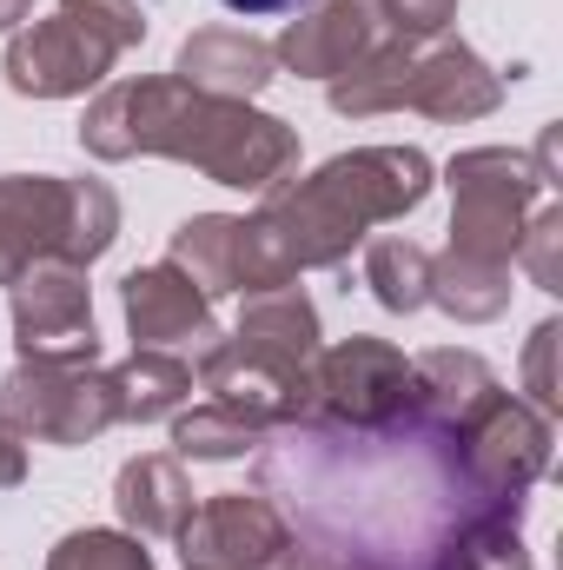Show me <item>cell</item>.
<instances>
[{
	"label": "cell",
	"mask_w": 563,
	"mask_h": 570,
	"mask_svg": "<svg viewBox=\"0 0 563 570\" xmlns=\"http://www.w3.org/2000/svg\"><path fill=\"white\" fill-rule=\"evenodd\" d=\"M517 259L531 266V279L544 285V292H563V206L557 199H544L531 213V226L517 239Z\"/></svg>",
	"instance_id": "cell-25"
},
{
	"label": "cell",
	"mask_w": 563,
	"mask_h": 570,
	"mask_svg": "<svg viewBox=\"0 0 563 570\" xmlns=\"http://www.w3.org/2000/svg\"><path fill=\"white\" fill-rule=\"evenodd\" d=\"M226 13H239V20H279V13H305L312 0H219Z\"/></svg>",
	"instance_id": "cell-29"
},
{
	"label": "cell",
	"mask_w": 563,
	"mask_h": 570,
	"mask_svg": "<svg viewBox=\"0 0 563 570\" xmlns=\"http://www.w3.org/2000/svg\"><path fill=\"white\" fill-rule=\"evenodd\" d=\"M120 312H127L134 345H146V352H166V345H186V338H219V332H213V298L186 279L172 259L127 273Z\"/></svg>",
	"instance_id": "cell-16"
},
{
	"label": "cell",
	"mask_w": 563,
	"mask_h": 570,
	"mask_svg": "<svg viewBox=\"0 0 563 570\" xmlns=\"http://www.w3.org/2000/svg\"><path fill=\"white\" fill-rule=\"evenodd\" d=\"M385 40H437L457 20V0H365Z\"/></svg>",
	"instance_id": "cell-26"
},
{
	"label": "cell",
	"mask_w": 563,
	"mask_h": 570,
	"mask_svg": "<svg viewBox=\"0 0 563 570\" xmlns=\"http://www.w3.org/2000/svg\"><path fill=\"white\" fill-rule=\"evenodd\" d=\"M67 13H80L87 27H100L107 40H120V47H140L146 40V13L140 0H60Z\"/></svg>",
	"instance_id": "cell-28"
},
{
	"label": "cell",
	"mask_w": 563,
	"mask_h": 570,
	"mask_svg": "<svg viewBox=\"0 0 563 570\" xmlns=\"http://www.w3.org/2000/svg\"><path fill=\"white\" fill-rule=\"evenodd\" d=\"M113 504H120V524L134 538H179L186 518H192V484H186V464L179 458H134L120 464L113 478Z\"/></svg>",
	"instance_id": "cell-19"
},
{
	"label": "cell",
	"mask_w": 563,
	"mask_h": 570,
	"mask_svg": "<svg viewBox=\"0 0 563 570\" xmlns=\"http://www.w3.org/2000/svg\"><path fill=\"white\" fill-rule=\"evenodd\" d=\"M47 570H152V551L134 531H73L53 544Z\"/></svg>",
	"instance_id": "cell-24"
},
{
	"label": "cell",
	"mask_w": 563,
	"mask_h": 570,
	"mask_svg": "<svg viewBox=\"0 0 563 570\" xmlns=\"http://www.w3.org/2000/svg\"><path fill=\"white\" fill-rule=\"evenodd\" d=\"M457 458L471 471V484L511 511L531 504V484L551 471V419L537 405H524L517 392H497L471 425L457 431Z\"/></svg>",
	"instance_id": "cell-11"
},
{
	"label": "cell",
	"mask_w": 563,
	"mask_h": 570,
	"mask_svg": "<svg viewBox=\"0 0 563 570\" xmlns=\"http://www.w3.org/2000/svg\"><path fill=\"white\" fill-rule=\"evenodd\" d=\"M120 53H127L120 40H107L100 27H87L80 13L60 7V13H47L33 27H13V40H7V87L27 94V100H73V94L100 87Z\"/></svg>",
	"instance_id": "cell-13"
},
{
	"label": "cell",
	"mask_w": 563,
	"mask_h": 570,
	"mask_svg": "<svg viewBox=\"0 0 563 570\" xmlns=\"http://www.w3.org/2000/svg\"><path fill=\"white\" fill-rule=\"evenodd\" d=\"M107 379H113L120 425L172 419V412L192 399V365H186V358H172V352H146V345H134V358H127V365H113Z\"/></svg>",
	"instance_id": "cell-20"
},
{
	"label": "cell",
	"mask_w": 563,
	"mask_h": 570,
	"mask_svg": "<svg viewBox=\"0 0 563 570\" xmlns=\"http://www.w3.org/2000/svg\"><path fill=\"white\" fill-rule=\"evenodd\" d=\"M20 478H27V444L0 425V491H13Z\"/></svg>",
	"instance_id": "cell-30"
},
{
	"label": "cell",
	"mask_w": 563,
	"mask_h": 570,
	"mask_svg": "<svg viewBox=\"0 0 563 570\" xmlns=\"http://www.w3.org/2000/svg\"><path fill=\"white\" fill-rule=\"evenodd\" d=\"M27 13H33V0H0V33H13Z\"/></svg>",
	"instance_id": "cell-31"
},
{
	"label": "cell",
	"mask_w": 563,
	"mask_h": 570,
	"mask_svg": "<svg viewBox=\"0 0 563 570\" xmlns=\"http://www.w3.org/2000/svg\"><path fill=\"white\" fill-rule=\"evenodd\" d=\"M298 570H338V564H318V558H312V551H305V558H298Z\"/></svg>",
	"instance_id": "cell-32"
},
{
	"label": "cell",
	"mask_w": 563,
	"mask_h": 570,
	"mask_svg": "<svg viewBox=\"0 0 563 570\" xmlns=\"http://www.w3.org/2000/svg\"><path fill=\"white\" fill-rule=\"evenodd\" d=\"M259 491L279 498L298 551L338 570H531L524 511L484 498L457 431L398 412L392 425L292 419L259 444Z\"/></svg>",
	"instance_id": "cell-1"
},
{
	"label": "cell",
	"mask_w": 563,
	"mask_h": 570,
	"mask_svg": "<svg viewBox=\"0 0 563 570\" xmlns=\"http://www.w3.org/2000/svg\"><path fill=\"white\" fill-rule=\"evenodd\" d=\"M444 186H451V253L511 266L531 213L557 186V127H544L531 153H511V146L457 153L444 166Z\"/></svg>",
	"instance_id": "cell-7"
},
{
	"label": "cell",
	"mask_w": 563,
	"mask_h": 570,
	"mask_svg": "<svg viewBox=\"0 0 563 570\" xmlns=\"http://www.w3.org/2000/svg\"><path fill=\"white\" fill-rule=\"evenodd\" d=\"M412 399V358L385 338H345V345H318L312 358V399H305V419L318 425H392Z\"/></svg>",
	"instance_id": "cell-10"
},
{
	"label": "cell",
	"mask_w": 563,
	"mask_h": 570,
	"mask_svg": "<svg viewBox=\"0 0 563 570\" xmlns=\"http://www.w3.org/2000/svg\"><path fill=\"white\" fill-rule=\"evenodd\" d=\"M557 338H563V325H557V318H544V325L531 332V345H524V392H531V405H537L544 419H557V412H563Z\"/></svg>",
	"instance_id": "cell-27"
},
{
	"label": "cell",
	"mask_w": 563,
	"mask_h": 570,
	"mask_svg": "<svg viewBox=\"0 0 563 570\" xmlns=\"http://www.w3.org/2000/svg\"><path fill=\"white\" fill-rule=\"evenodd\" d=\"M312 358H318V312L298 285H279V292H259L246 298L239 325L206 345L199 358V385L259 419L266 431L305 419V399H312Z\"/></svg>",
	"instance_id": "cell-4"
},
{
	"label": "cell",
	"mask_w": 563,
	"mask_h": 570,
	"mask_svg": "<svg viewBox=\"0 0 563 570\" xmlns=\"http://www.w3.org/2000/svg\"><path fill=\"white\" fill-rule=\"evenodd\" d=\"M424 193H431V159L418 146H358V153L325 159L305 179L266 186L253 219L273 233L279 259L298 279V273L345 266L372 226L418 213Z\"/></svg>",
	"instance_id": "cell-3"
},
{
	"label": "cell",
	"mask_w": 563,
	"mask_h": 570,
	"mask_svg": "<svg viewBox=\"0 0 563 570\" xmlns=\"http://www.w3.org/2000/svg\"><path fill=\"white\" fill-rule=\"evenodd\" d=\"M179 558L186 570H279L292 558V531L266 491H219L192 504Z\"/></svg>",
	"instance_id": "cell-14"
},
{
	"label": "cell",
	"mask_w": 563,
	"mask_h": 570,
	"mask_svg": "<svg viewBox=\"0 0 563 570\" xmlns=\"http://www.w3.org/2000/svg\"><path fill=\"white\" fill-rule=\"evenodd\" d=\"M80 146L93 159H179V166H199L213 186H239V193H266L292 179L298 166V134L273 120V114H253L246 100H213V94H192L186 80H113L87 120H80Z\"/></svg>",
	"instance_id": "cell-2"
},
{
	"label": "cell",
	"mask_w": 563,
	"mask_h": 570,
	"mask_svg": "<svg viewBox=\"0 0 563 570\" xmlns=\"http://www.w3.org/2000/svg\"><path fill=\"white\" fill-rule=\"evenodd\" d=\"M424 305H444L451 318L464 325H484L511 305V266H491V259H464V253H437L431 259V298Z\"/></svg>",
	"instance_id": "cell-21"
},
{
	"label": "cell",
	"mask_w": 563,
	"mask_h": 570,
	"mask_svg": "<svg viewBox=\"0 0 563 570\" xmlns=\"http://www.w3.org/2000/svg\"><path fill=\"white\" fill-rule=\"evenodd\" d=\"M273 47L253 40L246 27H206L179 47V67L172 80H186L192 94H213V100H253L266 80H273Z\"/></svg>",
	"instance_id": "cell-17"
},
{
	"label": "cell",
	"mask_w": 563,
	"mask_h": 570,
	"mask_svg": "<svg viewBox=\"0 0 563 570\" xmlns=\"http://www.w3.org/2000/svg\"><path fill=\"white\" fill-rule=\"evenodd\" d=\"M7 298H13V345H20V358H33V365H93L100 358L87 266L33 259L20 279L7 285Z\"/></svg>",
	"instance_id": "cell-9"
},
{
	"label": "cell",
	"mask_w": 563,
	"mask_h": 570,
	"mask_svg": "<svg viewBox=\"0 0 563 570\" xmlns=\"http://www.w3.org/2000/svg\"><path fill=\"white\" fill-rule=\"evenodd\" d=\"M172 266L199 285L206 298H259V292H279L292 285V266L279 259L273 233L259 219H239V213H192L179 233H172Z\"/></svg>",
	"instance_id": "cell-12"
},
{
	"label": "cell",
	"mask_w": 563,
	"mask_h": 570,
	"mask_svg": "<svg viewBox=\"0 0 563 570\" xmlns=\"http://www.w3.org/2000/svg\"><path fill=\"white\" fill-rule=\"evenodd\" d=\"M172 444L179 458H199V464H226V458H246L266 444V425L233 412V405H199V412H172Z\"/></svg>",
	"instance_id": "cell-22"
},
{
	"label": "cell",
	"mask_w": 563,
	"mask_h": 570,
	"mask_svg": "<svg viewBox=\"0 0 563 570\" xmlns=\"http://www.w3.org/2000/svg\"><path fill=\"white\" fill-rule=\"evenodd\" d=\"M365 285L385 312H418L431 298V253L418 239H372L365 246Z\"/></svg>",
	"instance_id": "cell-23"
},
{
	"label": "cell",
	"mask_w": 563,
	"mask_h": 570,
	"mask_svg": "<svg viewBox=\"0 0 563 570\" xmlns=\"http://www.w3.org/2000/svg\"><path fill=\"white\" fill-rule=\"evenodd\" d=\"M497 392L504 385H497V372L477 352H424V358H412V399H405V412H418V419H431V425H444V431H464Z\"/></svg>",
	"instance_id": "cell-18"
},
{
	"label": "cell",
	"mask_w": 563,
	"mask_h": 570,
	"mask_svg": "<svg viewBox=\"0 0 563 570\" xmlns=\"http://www.w3.org/2000/svg\"><path fill=\"white\" fill-rule=\"evenodd\" d=\"M0 425L20 444H93L107 425H120L113 379L100 365H33V358H20L0 379Z\"/></svg>",
	"instance_id": "cell-8"
},
{
	"label": "cell",
	"mask_w": 563,
	"mask_h": 570,
	"mask_svg": "<svg viewBox=\"0 0 563 570\" xmlns=\"http://www.w3.org/2000/svg\"><path fill=\"white\" fill-rule=\"evenodd\" d=\"M113 239H120V199L107 179H60V173L0 179V285H13L33 259L93 266Z\"/></svg>",
	"instance_id": "cell-6"
},
{
	"label": "cell",
	"mask_w": 563,
	"mask_h": 570,
	"mask_svg": "<svg viewBox=\"0 0 563 570\" xmlns=\"http://www.w3.org/2000/svg\"><path fill=\"white\" fill-rule=\"evenodd\" d=\"M378 40H385V33H378V20H372L365 0H325V7H312V13H298L279 40H273V60L292 67L298 80H338V73H352Z\"/></svg>",
	"instance_id": "cell-15"
},
{
	"label": "cell",
	"mask_w": 563,
	"mask_h": 570,
	"mask_svg": "<svg viewBox=\"0 0 563 570\" xmlns=\"http://www.w3.org/2000/svg\"><path fill=\"white\" fill-rule=\"evenodd\" d=\"M332 114L345 120H372V114H398L418 107L431 120H484L504 100V80L464 47V40H378L352 73L325 80Z\"/></svg>",
	"instance_id": "cell-5"
}]
</instances>
